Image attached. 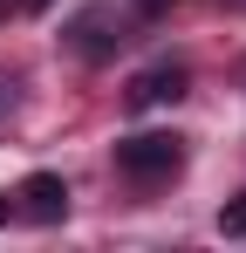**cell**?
<instances>
[{"mask_svg":"<svg viewBox=\"0 0 246 253\" xmlns=\"http://www.w3.org/2000/svg\"><path fill=\"white\" fill-rule=\"evenodd\" d=\"M117 171L137 185V192H158L185 171V137L178 130H144V137H123L117 144Z\"/></svg>","mask_w":246,"mask_h":253,"instance_id":"1","label":"cell"},{"mask_svg":"<svg viewBox=\"0 0 246 253\" xmlns=\"http://www.w3.org/2000/svg\"><path fill=\"white\" fill-rule=\"evenodd\" d=\"M62 42L76 48L82 62H110V55L123 48V28H117V14H110V7H89V14H76V21L62 28Z\"/></svg>","mask_w":246,"mask_h":253,"instance_id":"2","label":"cell"},{"mask_svg":"<svg viewBox=\"0 0 246 253\" xmlns=\"http://www.w3.org/2000/svg\"><path fill=\"white\" fill-rule=\"evenodd\" d=\"M14 206L28 212L35 226L69 219V185H62V171H28V178H21V192H14Z\"/></svg>","mask_w":246,"mask_h":253,"instance_id":"3","label":"cell"},{"mask_svg":"<svg viewBox=\"0 0 246 253\" xmlns=\"http://www.w3.org/2000/svg\"><path fill=\"white\" fill-rule=\"evenodd\" d=\"M178 96H185V62H151L137 83L123 89L130 110H164V103H178Z\"/></svg>","mask_w":246,"mask_h":253,"instance_id":"4","label":"cell"},{"mask_svg":"<svg viewBox=\"0 0 246 253\" xmlns=\"http://www.w3.org/2000/svg\"><path fill=\"white\" fill-rule=\"evenodd\" d=\"M219 233H226V240H246V192L219 206Z\"/></svg>","mask_w":246,"mask_h":253,"instance_id":"5","label":"cell"},{"mask_svg":"<svg viewBox=\"0 0 246 253\" xmlns=\"http://www.w3.org/2000/svg\"><path fill=\"white\" fill-rule=\"evenodd\" d=\"M164 7H178V0H137V14H144V21H158Z\"/></svg>","mask_w":246,"mask_h":253,"instance_id":"6","label":"cell"},{"mask_svg":"<svg viewBox=\"0 0 246 253\" xmlns=\"http://www.w3.org/2000/svg\"><path fill=\"white\" fill-rule=\"evenodd\" d=\"M7 212H14V199H7V192H0V226H7Z\"/></svg>","mask_w":246,"mask_h":253,"instance_id":"7","label":"cell"}]
</instances>
